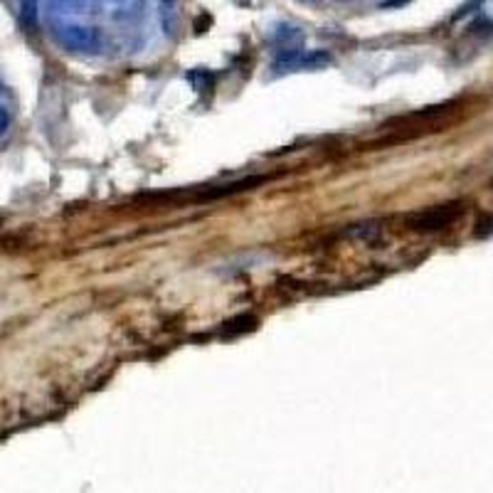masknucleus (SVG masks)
<instances>
[{
    "mask_svg": "<svg viewBox=\"0 0 493 493\" xmlns=\"http://www.w3.org/2000/svg\"><path fill=\"white\" fill-rule=\"evenodd\" d=\"M86 3L89 0H47L50 11L60 12V15H65V12H85Z\"/></svg>",
    "mask_w": 493,
    "mask_h": 493,
    "instance_id": "4",
    "label": "nucleus"
},
{
    "mask_svg": "<svg viewBox=\"0 0 493 493\" xmlns=\"http://www.w3.org/2000/svg\"><path fill=\"white\" fill-rule=\"evenodd\" d=\"M20 22L28 33L37 30V22H40V0H20Z\"/></svg>",
    "mask_w": 493,
    "mask_h": 493,
    "instance_id": "3",
    "label": "nucleus"
},
{
    "mask_svg": "<svg viewBox=\"0 0 493 493\" xmlns=\"http://www.w3.org/2000/svg\"><path fill=\"white\" fill-rule=\"evenodd\" d=\"M8 126H11V114H8L5 109L0 107V136H3L5 131H8Z\"/></svg>",
    "mask_w": 493,
    "mask_h": 493,
    "instance_id": "6",
    "label": "nucleus"
},
{
    "mask_svg": "<svg viewBox=\"0 0 493 493\" xmlns=\"http://www.w3.org/2000/svg\"><path fill=\"white\" fill-rule=\"evenodd\" d=\"M54 37L67 50H99L101 47L99 30L82 28V25H54Z\"/></svg>",
    "mask_w": 493,
    "mask_h": 493,
    "instance_id": "2",
    "label": "nucleus"
},
{
    "mask_svg": "<svg viewBox=\"0 0 493 493\" xmlns=\"http://www.w3.org/2000/svg\"><path fill=\"white\" fill-rule=\"evenodd\" d=\"M461 205H440V207H429L422 213H415L408 220L409 230L415 232H441L449 225H454L461 217Z\"/></svg>",
    "mask_w": 493,
    "mask_h": 493,
    "instance_id": "1",
    "label": "nucleus"
},
{
    "mask_svg": "<svg viewBox=\"0 0 493 493\" xmlns=\"http://www.w3.org/2000/svg\"><path fill=\"white\" fill-rule=\"evenodd\" d=\"M163 3H171V0H163Z\"/></svg>",
    "mask_w": 493,
    "mask_h": 493,
    "instance_id": "7",
    "label": "nucleus"
},
{
    "mask_svg": "<svg viewBox=\"0 0 493 493\" xmlns=\"http://www.w3.org/2000/svg\"><path fill=\"white\" fill-rule=\"evenodd\" d=\"M111 3H117L121 8L117 18H131L133 12H141V8H143V0H111Z\"/></svg>",
    "mask_w": 493,
    "mask_h": 493,
    "instance_id": "5",
    "label": "nucleus"
}]
</instances>
